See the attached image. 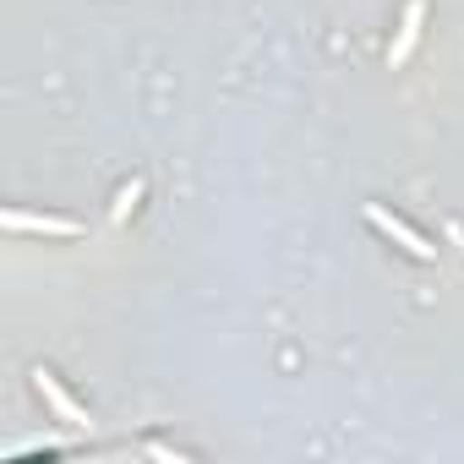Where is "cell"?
Instances as JSON below:
<instances>
[{
	"label": "cell",
	"mask_w": 464,
	"mask_h": 464,
	"mask_svg": "<svg viewBox=\"0 0 464 464\" xmlns=\"http://www.w3.org/2000/svg\"><path fill=\"white\" fill-rule=\"evenodd\" d=\"M366 224L377 229V236H388L393 246H404V252H410L415 263H437V246H431V241L420 236V229H415V224H404L399 213H388L382 202H366Z\"/></svg>",
	"instance_id": "6da1fadb"
},
{
	"label": "cell",
	"mask_w": 464,
	"mask_h": 464,
	"mask_svg": "<svg viewBox=\"0 0 464 464\" xmlns=\"http://www.w3.org/2000/svg\"><path fill=\"white\" fill-rule=\"evenodd\" d=\"M6 229H17V236H55V241L82 236L77 218H61V213H23V208H6Z\"/></svg>",
	"instance_id": "7a4b0ae2"
},
{
	"label": "cell",
	"mask_w": 464,
	"mask_h": 464,
	"mask_svg": "<svg viewBox=\"0 0 464 464\" xmlns=\"http://www.w3.org/2000/svg\"><path fill=\"white\" fill-rule=\"evenodd\" d=\"M34 388H39V399L50 404V415H55V420H66V426H77V431H82V426H93V420H88V410L61 388V377H55V372H44V366H39V372H34Z\"/></svg>",
	"instance_id": "3957f363"
},
{
	"label": "cell",
	"mask_w": 464,
	"mask_h": 464,
	"mask_svg": "<svg viewBox=\"0 0 464 464\" xmlns=\"http://www.w3.org/2000/svg\"><path fill=\"white\" fill-rule=\"evenodd\" d=\"M420 28H426V0H410L404 17H399V34H393V44H388V66H404V61L415 55Z\"/></svg>",
	"instance_id": "277c9868"
},
{
	"label": "cell",
	"mask_w": 464,
	"mask_h": 464,
	"mask_svg": "<svg viewBox=\"0 0 464 464\" xmlns=\"http://www.w3.org/2000/svg\"><path fill=\"white\" fill-rule=\"evenodd\" d=\"M142 191H148V180H142V175H137L131 186H121V197H115V208H110V218H115V224H126V218L137 213V202H142Z\"/></svg>",
	"instance_id": "5b68a950"
},
{
	"label": "cell",
	"mask_w": 464,
	"mask_h": 464,
	"mask_svg": "<svg viewBox=\"0 0 464 464\" xmlns=\"http://www.w3.org/2000/svg\"><path fill=\"white\" fill-rule=\"evenodd\" d=\"M448 241H453V246L464 252V229H459V224H448Z\"/></svg>",
	"instance_id": "8992f818"
}]
</instances>
